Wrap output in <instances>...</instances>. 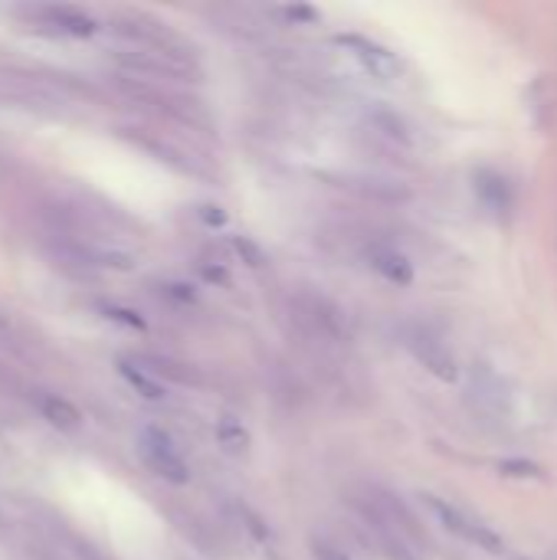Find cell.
<instances>
[{"instance_id":"cell-4","label":"cell","mask_w":557,"mask_h":560,"mask_svg":"<svg viewBox=\"0 0 557 560\" xmlns=\"http://www.w3.org/2000/svg\"><path fill=\"white\" fill-rule=\"evenodd\" d=\"M423 505L433 512V518L456 538H463L466 545H476L479 551H489V555H502L506 551V541L483 522H473L463 509H456L453 502L446 499H437V495H423Z\"/></svg>"},{"instance_id":"cell-10","label":"cell","mask_w":557,"mask_h":560,"mask_svg":"<svg viewBox=\"0 0 557 560\" xmlns=\"http://www.w3.org/2000/svg\"><path fill=\"white\" fill-rule=\"evenodd\" d=\"M26 397H30L33 410H36L53 430H59V433H76V430L82 427V413H79V407H76L72 400H66V397H59V394H53V390H43V387H33Z\"/></svg>"},{"instance_id":"cell-21","label":"cell","mask_w":557,"mask_h":560,"mask_svg":"<svg viewBox=\"0 0 557 560\" xmlns=\"http://www.w3.org/2000/svg\"><path fill=\"white\" fill-rule=\"evenodd\" d=\"M240 518L246 522V532L259 541V545H266V548H272V532L266 528V522L256 515V512H250L246 505H240Z\"/></svg>"},{"instance_id":"cell-3","label":"cell","mask_w":557,"mask_h":560,"mask_svg":"<svg viewBox=\"0 0 557 560\" xmlns=\"http://www.w3.org/2000/svg\"><path fill=\"white\" fill-rule=\"evenodd\" d=\"M138 456L141 463L164 482L171 486H187L190 482V466L181 456L177 443L161 430V427H144L138 433Z\"/></svg>"},{"instance_id":"cell-20","label":"cell","mask_w":557,"mask_h":560,"mask_svg":"<svg viewBox=\"0 0 557 560\" xmlns=\"http://www.w3.org/2000/svg\"><path fill=\"white\" fill-rule=\"evenodd\" d=\"M230 246H233V253H236L250 269H263V266H266V253H263L250 236H230Z\"/></svg>"},{"instance_id":"cell-15","label":"cell","mask_w":557,"mask_h":560,"mask_svg":"<svg viewBox=\"0 0 557 560\" xmlns=\"http://www.w3.org/2000/svg\"><path fill=\"white\" fill-rule=\"evenodd\" d=\"M115 371H118V377H121V381H125L138 397H144V400H151V404H158V400H164V397H167V394H164V384H161L154 374H148L138 361L118 358Z\"/></svg>"},{"instance_id":"cell-16","label":"cell","mask_w":557,"mask_h":560,"mask_svg":"<svg viewBox=\"0 0 557 560\" xmlns=\"http://www.w3.org/2000/svg\"><path fill=\"white\" fill-rule=\"evenodd\" d=\"M138 364L148 371V374H154L158 381L161 377H167V381H174V384H200V374L194 371V368H187V364H177V361H171V358H138Z\"/></svg>"},{"instance_id":"cell-6","label":"cell","mask_w":557,"mask_h":560,"mask_svg":"<svg viewBox=\"0 0 557 560\" xmlns=\"http://www.w3.org/2000/svg\"><path fill=\"white\" fill-rule=\"evenodd\" d=\"M335 43H338L345 52H351V56L364 66V72H371L374 79L394 82V79H401V72H404L401 56H397L394 49H387L384 43L371 39V36H361V33H338Z\"/></svg>"},{"instance_id":"cell-5","label":"cell","mask_w":557,"mask_h":560,"mask_svg":"<svg viewBox=\"0 0 557 560\" xmlns=\"http://www.w3.org/2000/svg\"><path fill=\"white\" fill-rule=\"evenodd\" d=\"M115 62L128 72H141V75H154V79H174V82H194L200 75L194 59L184 56H167V52H154V49H118Z\"/></svg>"},{"instance_id":"cell-7","label":"cell","mask_w":557,"mask_h":560,"mask_svg":"<svg viewBox=\"0 0 557 560\" xmlns=\"http://www.w3.org/2000/svg\"><path fill=\"white\" fill-rule=\"evenodd\" d=\"M404 345H407V351H410L437 381L456 384V377H460L456 358L450 354V348H446L437 335H430L427 328H410V331L404 335Z\"/></svg>"},{"instance_id":"cell-22","label":"cell","mask_w":557,"mask_h":560,"mask_svg":"<svg viewBox=\"0 0 557 560\" xmlns=\"http://www.w3.org/2000/svg\"><path fill=\"white\" fill-rule=\"evenodd\" d=\"M279 16L289 20V23H315L318 20V10L315 7H305V3H292V7H282Z\"/></svg>"},{"instance_id":"cell-18","label":"cell","mask_w":557,"mask_h":560,"mask_svg":"<svg viewBox=\"0 0 557 560\" xmlns=\"http://www.w3.org/2000/svg\"><path fill=\"white\" fill-rule=\"evenodd\" d=\"M499 476H506V479H532V482H542L548 472H545V466H538V463H532V459H502V463H499Z\"/></svg>"},{"instance_id":"cell-11","label":"cell","mask_w":557,"mask_h":560,"mask_svg":"<svg viewBox=\"0 0 557 560\" xmlns=\"http://www.w3.org/2000/svg\"><path fill=\"white\" fill-rule=\"evenodd\" d=\"M325 180H335L338 187L351 190V194H361V197H371V200H387V203H397V200H407L410 190L397 180H387V177H371V174H322Z\"/></svg>"},{"instance_id":"cell-26","label":"cell","mask_w":557,"mask_h":560,"mask_svg":"<svg viewBox=\"0 0 557 560\" xmlns=\"http://www.w3.org/2000/svg\"><path fill=\"white\" fill-rule=\"evenodd\" d=\"M161 292H164L167 299H177V302H194V292H190V285H184V282H164Z\"/></svg>"},{"instance_id":"cell-9","label":"cell","mask_w":557,"mask_h":560,"mask_svg":"<svg viewBox=\"0 0 557 560\" xmlns=\"http://www.w3.org/2000/svg\"><path fill=\"white\" fill-rule=\"evenodd\" d=\"M299 312L302 318L328 341H348V325H345V315L335 302H328L325 295H315V292H302L299 299Z\"/></svg>"},{"instance_id":"cell-23","label":"cell","mask_w":557,"mask_h":560,"mask_svg":"<svg viewBox=\"0 0 557 560\" xmlns=\"http://www.w3.org/2000/svg\"><path fill=\"white\" fill-rule=\"evenodd\" d=\"M312 558L315 560H355L351 555H345L341 548H335V545H328V541H322V538H315V541H312Z\"/></svg>"},{"instance_id":"cell-8","label":"cell","mask_w":557,"mask_h":560,"mask_svg":"<svg viewBox=\"0 0 557 560\" xmlns=\"http://www.w3.org/2000/svg\"><path fill=\"white\" fill-rule=\"evenodd\" d=\"M30 20L46 30V33H59V36H95L98 33V20L89 16L82 7H66V3H46V7H33Z\"/></svg>"},{"instance_id":"cell-25","label":"cell","mask_w":557,"mask_h":560,"mask_svg":"<svg viewBox=\"0 0 557 560\" xmlns=\"http://www.w3.org/2000/svg\"><path fill=\"white\" fill-rule=\"evenodd\" d=\"M20 335H16V328H13V322L7 318V315H0V348H10V351H20Z\"/></svg>"},{"instance_id":"cell-2","label":"cell","mask_w":557,"mask_h":560,"mask_svg":"<svg viewBox=\"0 0 557 560\" xmlns=\"http://www.w3.org/2000/svg\"><path fill=\"white\" fill-rule=\"evenodd\" d=\"M0 105H20V108H56L66 105V95L56 89L53 79L0 66Z\"/></svg>"},{"instance_id":"cell-24","label":"cell","mask_w":557,"mask_h":560,"mask_svg":"<svg viewBox=\"0 0 557 560\" xmlns=\"http://www.w3.org/2000/svg\"><path fill=\"white\" fill-rule=\"evenodd\" d=\"M197 217L207 223V226H227V210L223 207H217V203H204V207H197Z\"/></svg>"},{"instance_id":"cell-19","label":"cell","mask_w":557,"mask_h":560,"mask_svg":"<svg viewBox=\"0 0 557 560\" xmlns=\"http://www.w3.org/2000/svg\"><path fill=\"white\" fill-rule=\"evenodd\" d=\"M98 308H102V315H105L108 322H115V325H125V328H131V331H144V328H148V322H144L135 308L112 305V302H105V305H98Z\"/></svg>"},{"instance_id":"cell-13","label":"cell","mask_w":557,"mask_h":560,"mask_svg":"<svg viewBox=\"0 0 557 560\" xmlns=\"http://www.w3.org/2000/svg\"><path fill=\"white\" fill-rule=\"evenodd\" d=\"M476 194H479V200L492 210V213H506V210H512V184L499 174V171H489V167H483V171H476Z\"/></svg>"},{"instance_id":"cell-14","label":"cell","mask_w":557,"mask_h":560,"mask_svg":"<svg viewBox=\"0 0 557 560\" xmlns=\"http://www.w3.org/2000/svg\"><path fill=\"white\" fill-rule=\"evenodd\" d=\"M131 144H138V148H144L148 154H154L158 161H164L167 167H177V171H184V174H200V167L197 164H190L177 148H171L167 141H158L154 135H141L138 128H125L121 131Z\"/></svg>"},{"instance_id":"cell-1","label":"cell","mask_w":557,"mask_h":560,"mask_svg":"<svg viewBox=\"0 0 557 560\" xmlns=\"http://www.w3.org/2000/svg\"><path fill=\"white\" fill-rule=\"evenodd\" d=\"M112 33L128 39L135 49H154V52H167V56H184V59H194L190 56V43L174 33L167 23L148 16V13H115L112 16Z\"/></svg>"},{"instance_id":"cell-12","label":"cell","mask_w":557,"mask_h":560,"mask_svg":"<svg viewBox=\"0 0 557 560\" xmlns=\"http://www.w3.org/2000/svg\"><path fill=\"white\" fill-rule=\"evenodd\" d=\"M368 266H371L381 279H387L391 285H410V282H414V262H410L401 249H394V246L371 243V246H368Z\"/></svg>"},{"instance_id":"cell-17","label":"cell","mask_w":557,"mask_h":560,"mask_svg":"<svg viewBox=\"0 0 557 560\" xmlns=\"http://www.w3.org/2000/svg\"><path fill=\"white\" fill-rule=\"evenodd\" d=\"M217 443L233 453V456H243L250 450V430L236 420V417H220L217 420Z\"/></svg>"}]
</instances>
